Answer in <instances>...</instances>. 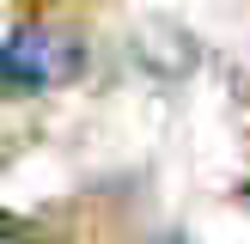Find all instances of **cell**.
I'll use <instances>...</instances> for the list:
<instances>
[{
	"instance_id": "cell-1",
	"label": "cell",
	"mask_w": 250,
	"mask_h": 244,
	"mask_svg": "<svg viewBox=\"0 0 250 244\" xmlns=\"http://www.w3.org/2000/svg\"><path fill=\"white\" fill-rule=\"evenodd\" d=\"M80 43L61 31H49V24H24V31L6 37V49H0V92H49V85L73 80L80 73Z\"/></svg>"
},
{
	"instance_id": "cell-2",
	"label": "cell",
	"mask_w": 250,
	"mask_h": 244,
	"mask_svg": "<svg viewBox=\"0 0 250 244\" xmlns=\"http://www.w3.org/2000/svg\"><path fill=\"white\" fill-rule=\"evenodd\" d=\"M0 244H12V226H6V220H0Z\"/></svg>"
},
{
	"instance_id": "cell-3",
	"label": "cell",
	"mask_w": 250,
	"mask_h": 244,
	"mask_svg": "<svg viewBox=\"0 0 250 244\" xmlns=\"http://www.w3.org/2000/svg\"><path fill=\"white\" fill-rule=\"evenodd\" d=\"M244 189H250V183H244Z\"/></svg>"
}]
</instances>
